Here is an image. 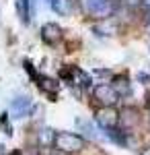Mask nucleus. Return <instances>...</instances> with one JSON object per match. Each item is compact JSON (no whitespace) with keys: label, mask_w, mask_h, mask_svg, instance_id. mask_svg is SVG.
<instances>
[{"label":"nucleus","mask_w":150,"mask_h":155,"mask_svg":"<svg viewBox=\"0 0 150 155\" xmlns=\"http://www.w3.org/2000/svg\"><path fill=\"white\" fill-rule=\"evenodd\" d=\"M52 147L62 155H76L86 147V139L82 134H76V132L60 130V132H56Z\"/></svg>","instance_id":"1"},{"label":"nucleus","mask_w":150,"mask_h":155,"mask_svg":"<svg viewBox=\"0 0 150 155\" xmlns=\"http://www.w3.org/2000/svg\"><path fill=\"white\" fill-rule=\"evenodd\" d=\"M119 4L117 0H82V11L86 17L97 19V21H105L111 19L117 12Z\"/></svg>","instance_id":"2"},{"label":"nucleus","mask_w":150,"mask_h":155,"mask_svg":"<svg viewBox=\"0 0 150 155\" xmlns=\"http://www.w3.org/2000/svg\"><path fill=\"white\" fill-rule=\"evenodd\" d=\"M60 77L74 89H91L92 87V81H91V74L86 71H82L80 66H66L60 71Z\"/></svg>","instance_id":"3"},{"label":"nucleus","mask_w":150,"mask_h":155,"mask_svg":"<svg viewBox=\"0 0 150 155\" xmlns=\"http://www.w3.org/2000/svg\"><path fill=\"white\" fill-rule=\"evenodd\" d=\"M91 95L95 99V104L99 107H109V106H117L121 99L117 95V91L111 87V83H97L91 89Z\"/></svg>","instance_id":"4"},{"label":"nucleus","mask_w":150,"mask_h":155,"mask_svg":"<svg viewBox=\"0 0 150 155\" xmlns=\"http://www.w3.org/2000/svg\"><path fill=\"white\" fill-rule=\"evenodd\" d=\"M95 124L101 128V130H111V128H117L119 126V110L115 106L109 107H99L95 112Z\"/></svg>","instance_id":"5"},{"label":"nucleus","mask_w":150,"mask_h":155,"mask_svg":"<svg viewBox=\"0 0 150 155\" xmlns=\"http://www.w3.org/2000/svg\"><path fill=\"white\" fill-rule=\"evenodd\" d=\"M33 107L35 106H33V99H31V97L17 95L11 101V106H8V114H11V118H14V120H23L33 112Z\"/></svg>","instance_id":"6"},{"label":"nucleus","mask_w":150,"mask_h":155,"mask_svg":"<svg viewBox=\"0 0 150 155\" xmlns=\"http://www.w3.org/2000/svg\"><path fill=\"white\" fill-rule=\"evenodd\" d=\"M25 68L29 71V74L31 77H35V81H37V87L45 93V95H56L58 93V89H60V85L56 79H52V77H47V74H39V72L35 71V68H31V62H25Z\"/></svg>","instance_id":"7"},{"label":"nucleus","mask_w":150,"mask_h":155,"mask_svg":"<svg viewBox=\"0 0 150 155\" xmlns=\"http://www.w3.org/2000/svg\"><path fill=\"white\" fill-rule=\"evenodd\" d=\"M41 39H43V44H47V46H58L60 41L64 39V29L60 27L58 23H54V21H49V23H45L43 27H41Z\"/></svg>","instance_id":"8"},{"label":"nucleus","mask_w":150,"mask_h":155,"mask_svg":"<svg viewBox=\"0 0 150 155\" xmlns=\"http://www.w3.org/2000/svg\"><path fill=\"white\" fill-rule=\"evenodd\" d=\"M138 122H140V112L136 107L119 110V128H121V130L130 132L134 126H138Z\"/></svg>","instance_id":"9"},{"label":"nucleus","mask_w":150,"mask_h":155,"mask_svg":"<svg viewBox=\"0 0 150 155\" xmlns=\"http://www.w3.org/2000/svg\"><path fill=\"white\" fill-rule=\"evenodd\" d=\"M111 87L117 91V95L119 99H126L130 97L134 91H132V83H130V79L123 77V74H119V77H113V81H111Z\"/></svg>","instance_id":"10"},{"label":"nucleus","mask_w":150,"mask_h":155,"mask_svg":"<svg viewBox=\"0 0 150 155\" xmlns=\"http://www.w3.org/2000/svg\"><path fill=\"white\" fill-rule=\"evenodd\" d=\"M14 11H17V17L23 25L31 23V0H14Z\"/></svg>","instance_id":"11"},{"label":"nucleus","mask_w":150,"mask_h":155,"mask_svg":"<svg viewBox=\"0 0 150 155\" xmlns=\"http://www.w3.org/2000/svg\"><path fill=\"white\" fill-rule=\"evenodd\" d=\"M95 35H115L117 33V25L113 23V17L111 19H105V21H99L97 27H92Z\"/></svg>","instance_id":"12"},{"label":"nucleus","mask_w":150,"mask_h":155,"mask_svg":"<svg viewBox=\"0 0 150 155\" xmlns=\"http://www.w3.org/2000/svg\"><path fill=\"white\" fill-rule=\"evenodd\" d=\"M76 128L82 132V137H84V139H91V141H97V139H99V134H97V130H95V126H92L89 120L76 118Z\"/></svg>","instance_id":"13"},{"label":"nucleus","mask_w":150,"mask_h":155,"mask_svg":"<svg viewBox=\"0 0 150 155\" xmlns=\"http://www.w3.org/2000/svg\"><path fill=\"white\" fill-rule=\"evenodd\" d=\"M47 4H49V8L54 12H58V15H70V12L74 11V6H72V0H47Z\"/></svg>","instance_id":"14"},{"label":"nucleus","mask_w":150,"mask_h":155,"mask_svg":"<svg viewBox=\"0 0 150 155\" xmlns=\"http://www.w3.org/2000/svg\"><path fill=\"white\" fill-rule=\"evenodd\" d=\"M54 137H56V130H52V128H43V130L39 132V141H41L43 147L54 143Z\"/></svg>","instance_id":"15"},{"label":"nucleus","mask_w":150,"mask_h":155,"mask_svg":"<svg viewBox=\"0 0 150 155\" xmlns=\"http://www.w3.org/2000/svg\"><path fill=\"white\" fill-rule=\"evenodd\" d=\"M119 6H126V8H138L142 6V0H117Z\"/></svg>","instance_id":"16"},{"label":"nucleus","mask_w":150,"mask_h":155,"mask_svg":"<svg viewBox=\"0 0 150 155\" xmlns=\"http://www.w3.org/2000/svg\"><path fill=\"white\" fill-rule=\"evenodd\" d=\"M140 155H150V143L142 147V151H140Z\"/></svg>","instance_id":"17"},{"label":"nucleus","mask_w":150,"mask_h":155,"mask_svg":"<svg viewBox=\"0 0 150 155\" xmlns=\"http://www.w3.org/2000/svg\"><path fill=\"white\" fill-rule=\"evenodd\" d=\"M142 6H144V8L150 12V0H142Z\"/></svg>","instance_id":"18"},{"label":"nucleus","mask_w":150,"mask_h":155,"mask_svg":"<svg viewBox=\"0 0 150 155\" xmlns=\"http://www.w3.org/2000/svg\"><path fill=\"white\" fill-rule=\"evenodd\" d=\"M146 104H148V107H150V93H148V97H146Z\"/></svg>","instance_id":"19"},{"label":"nucleus","mask_w":150,"mask_h":155,"mask_svg":"<svg viewBox=\"0 0 150 155\" xmlns=\"http://www.w3.org/2000/svg\"><path fill=\"white\" fill-rule=\"evenodd\" d=\"M146 29H148V33H150V19H148V23H146Z\"/></svg>","instance_id":"20"},{"label":"nucleus","mask_w":150,"mask_h":155,"mask_svg":"<svg viewBox=\"0 0 150 155\" xmlns=\"http://www.w3.org/2000/svg\"><path fill=\"white\" fill-rule=\"evenodd\" d=\"M11 155H19V153H11Z\"/></svg>","instance_id":"21"},{"label":"nucleus","mask_w":150,"mask_h":155,"mask_svg":"<svg viewBox=\"0 0 150 155\" xmlns=\"http://www.w3.org/2000/svg\"><path fill=\"white\" fill-rule=\"evenodd\" d=\"M148 126H150V120H148Z\"/></svg>","instance_id":"22"}]
</instances>
